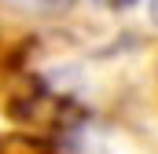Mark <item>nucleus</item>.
<instances>
[{"instance_id": "1", "label": "nucleus", "mask_w": 158, "mask_h": 154, "mask_svg": "<svg viewBox=\"0 0 158 154\" xmlns=\"http://www.w3.org/2000/svg\"><path fill=\"white\" fill-rule=\"evenodd\" d=\"M103 4H107V7H129L132 0H103Z\"/></svg>"}]
</instances>
